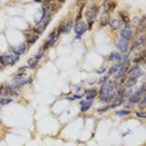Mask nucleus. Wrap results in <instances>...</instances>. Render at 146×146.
<instances>
[{
  "label": "nucleus",
  "instance_id": "a211bd4d",
  "mask_svg": "<svg viewBox=\"0 0 146 146\" xmlns=\"http://www.w3.org/2000/svg\"><path fill=\"white\" fill-rule=\"evenodd\" d=\"M116 98V95H115V92H112V94H109V95H100V96H98V105H100V106H104V105H109V104H111L112 101H114V99Z\"/></svg>",
  "mask_w": 146,
  "mask_h": 146
},
{
  "label": "nucleus",
  "instance_id": "2eb2a0df",
  "mask_svg": "<svg viewBox=\"0 0 146 146\" xmlns=\"http://www.w3.org/2000/svg\"><path fill=\"white\" fill-rule=\"evenodd\" d=\"M82 94H84V99L95 101L96 99H98V96H99V89H98V86H92V88H84Z\"/></svg>",
  "mask_w": 146,
  "mask_h": 146
},
{
  "label": "nucleus",
  "instance_id": "58836bf2",
  "mask_svg": "<svg viewBox=\"0 0 146 146\" xmlns=\"http://www.w3.org/2000/svg\"><path fill=\"white\" fill-rule=\"evenodd\" d=\"M132 94H134V89H126V90H125V94H124V99H125V101L127 100L129 98H131Z\"/></svg>",
  "mask_w": 146,
  "mask_h": 146
},
{
  "label": "nucleus",
  "instance_id": "72a5a7b5",
  "mask_svg": "<svg viewBox=\"0 0 146 146\" xmlns=\"http://www.w3.org/2000/svg\"><path fill=\"white\" fill-rule=\"evenodd\" d=\"M15 100L14 99H11V98H0V106L1 108H4V106H8V105H10L13 104Z\"/></svg>",
  "mask_w": 146,
  "mask_h": 146
},
{
  "label": "nucleus",
  "instance_id": "a878e982",
  "mask_svg": "<svg viewBox=\"0 0 146 146\" xmlns=\"http://www.w3.org/2000/svg\"><path fill=\"white\" fill-rule=\"evenodd\" d=\"M117 1H114V0H106V10H108L110 14L112 15V13H115L117 10Z\"/></svg>",
  "mask_w": 146,
  "mask_h": 146
},
{
  "label": "nucleus",
  "instance_id": "e433bc0d",
  "mask_svg": "<svg viewBox=\"0 0 146 146\" xmlns=\"http://www.w3.org/2000/svg\"><path fill=\"white\" fill-rule=\"evenodd\" d=\"M130 58H131V54L130 52H126V54H122L121 55V60H120V62H129L130 61Z\"/></svg>",
  "mask_w": 146,
  "mask_h": 146
},
{
  "label": "nucleus",
  "instance_id": "4c0bfd02",
  "mask_svg": "<svg viewBox=\"0 0 146 146\" xmlns=\"http://www.w3.org/2000/svg\"><path fill=\"white\" fill-rule=\"evenodd\" d=\"M81 99H84V94H71V100L72 102H75V101H79V100H81Z\"/></svg>",
  "mask_w": 146,
  "mask_h": 146
},
{
  "label": "nucleus",
  "instance_id": "5701e85b",
  "mask_svg": "<svg viewBox=\"0 0 146 146\" xmlns=\"http://www.w3.org/2000/svg\"><path fill=\"white\" fill-rule=\"evenodd\" d=\"M114 115L119 119H125V117H130V116L132 115V111L126 110V109H124V108H119L117 110L114 111Z\"/></svg>",
  "mask_w": 146,
  "mask_h": 146
},
{
  "label": "nucleus",
  "instance_id": "f3484780",
  "mask_svg": "<svg viewBox=\"0 0 146 146\" xmlns=\"http://www.w3.org/2000/svg\"><path fill=\"white\" fill-rule=\"evenodd\" d=\"M115 16H117V18L120 19V21L122 23V25L124 26L131 25V15L129 14L127 9H125V10H117Z\"/></svg>",
  "mask_w": 146,
  "mask_h": 146
},
{
  "label": "nucleus",
  "instance_id": "4468645a",
  "mask_svg": "<svg viewBox=\"0 0 146 146\" xmlns=\"http://www.w3.org/2000/svg\"><path fill=\"white\" fill-rule=\"evenodd\" d=\"M62 21H64V24H62V35H69L74 29V24H75L74 16L70 15L68 18H64Z\"/></svg>",
  "mask_w": 146,
  "mask_h": 146
},
{
  "label": "nucleus",
  "instance_id": "6e6552de",
  "mask_svg": "<svg viewBox=\"0 0 146 146\" xmlns=\"http://www.w3.org/2000/svg\"><path fill=\"white\" fill-rule=\"evenodd\" d=\"M126 76H129V78H136V79H139V80H140V79H145V69H142L140 65L131 64Z\"/></svg>",
  "mask_w": 146,
  "mask_h": 146
},
{
  "label": "nucleus",
  "instance_id": "f8f14e48",
  "mask_svg": "<svg viewBox=\"0 0 146 146\" xmlns=\"http://www.w3.org/2000/svg\"><path fill=\"white\" fill-rule=\"evenodd\" d=\"M111 14L109 11H100L99 14V18H98V26L100 29H105L109 26V23H110V19H111Z\"/></svg>",
  "mask_w": 146,
  "mask_h": 146
},
{
  "label": "nucleus",
  "instance_id": "bb28decb",
  "mask_svg": "<svg viewBox=\"0 0 146 146\" xmlns=\"http://www.w3.org/2000/svg\"><path fill=\"white\" fill-rule=\"evenodd\" d=\"M15 48H16V50H18L19 56H20V58H21V56H24V55L26 54V52L29 51V46L26 45L24 41H21L20 44H18V45L15 46Z\"/></svg>",
  "mask_w": 146,
  "mask_h": 146
},
{
  "label": "nucleus",
  "instance_id": "412c9836",
  "mask_svg": "<svg viewBox=\"0 0 146 146\" xmlns=\"http://www.w3.org/2000/svg\"><path fill=\"white\" fill-rule=\"evenodd\" d=\"M139 82H140V80L136 78H129V76H126V80L124 82V88L125 89H135L136 86L139 85Z\"/></svg>",
  "mask_w": 146,
  "mask_h": 146
},
{
  "label": "nucleus",
  "instance_id": "79ce46f5",
  "mask_svg": "<svg viewBox=\"0 0 146 146\" xmlns=\"http://www.w3.org/2000/svg\"><path fill=\"white\" fill-rule=\"evenodd\" d=\"M130 134H132V130H127V131H125L124 134H122V137H126V136L130 135Z\"/></svg>",
  "mask_w": 146,
  "mask_h": 146
},
{
  "label": "nucleus",
  "instance_id": "39448f33",
  "mask_svg": "<svg viewBox=\"0 0 146 146\" xmlns=\"http://www.w3.org/2000/svg\"><path fill=\"white\" fill-rule=\"evenodd\" d=\"M119 88V84L117 82H115L114 80H111V79H109L108 82H105L104 85L99 86V96L100 95H109V94H112V92H115V90Z\"/></svg>",
  "mask_w": 146,
  "mask_h": 146
},
{
  "label": "nucleus",
  "instance_id": "f03ea898",
  "mask_svg": "<svg viewBox=\"0 0 146 146\" xmlns=\"http://www.w3.org/2000/svg\"><path fill=\"white\" fill-rule=\"evenodd\" d=\"M60 38H61V35L58 33V30H56L55 28L51 29V30L49 31L48 36H46V39H45L44 41H42L40 49H41L42 51L48 52L49 50H50V49L55 48V46L58 45V42L60 41Z\"/></svg>",
  "mask_w": 146,
  "mask_h": 146
},
{
  "label": "nucleus",
  "instance_id": "c9c22d12",
  "mask_svg": "<svg viewBox=\"0 0 146 146\" xmlns=\"http://www.w3.org/2000/svg\"><path fill=\"white\" fill-rule=\"evenodd\" d=\"M106 70H108V65H102V66H100L99 69H95L94 70V72L98 76H101V75H105L106 74Z\"/></svg>",
  "mask_w": 146,
  "mask_h": 146
},
{
  "label": "nucleus",
  "instance_id": "393cba45",
  "mask_svg": "<svg viewBox=\"0 0 146 146\" xmlns=\"http://www.w3.org/2000/svg\"><path fill=\"white\" fill-rule=\"evenodd\" d=\"M111 110H112V108H111V105L109 104V105H104V106H99L98 109L94 110V114L98 115V116H101V115L108 114V112L111 111Z\"/></svg>",
  "mask_w": 146,
  "mask_h": 146
},
{
  "label": "nucleus",
  "instance_id": "6ab92c4d",
  "mask_svg": "<svg viewBox=\"0 0 146 146\" xmlns=\"http://www.w3.org/2000/svg\"><path fill=\"white\" fill-rule=\"evenodd\" d=\"M121 60V54H119L116 50H112L110 51L108 55L105 56V61L108 62V64H115V62H120Z\"/></svg>",
  "mask_w": 146,
  "mask_h": 146
},
{
  "label": "nucleus",
  "instance_id": "dca6fc26",
  "mask_svg": "<svg viewBox=\"0 0 146 146\" xmlns=\"http://www.w3.org/2000/svg\"><path fill=\"white\" fill-rule=\"evenodd\" d=\"M122 23L120 21V19L117 18V16H111L110 19V23H109V30H110L111 33H114V34H117L119 30L122 28Z\"/></svg>",
  "mask_w": 146,
  "mask_h": 146
},
{
  "label": "nucleus",
  "instance_id": "a18cd8bd",
  "mask_svg": "<svg viewBox=\"0 0 146 146\" xmlns=\"http://www.w3.org/2000/svg\"><path fill=\"white\" fill-rule=\"evenodd\" d=\"M0 111H1V106H0ZM0 120H1V119H0Z\"/></svg>",
  "mask_w": 146,
  "mask_h": 146
},
{
  "label": "nucleus",
  "instance_id": "ddd939ff",
  "mask_svg": "<svg viewBox=\"0 0 146 146\" xmlns=\"http://www.w3.org/2000/svg\"><path fill=\"white\" fill-rule=\"evenodd\" d=\"M72 31L75 33V36L76 38H82L86 33H88V26H86V23L84 20L79 21V23H75L74 24V29H72Z\"/></svg>",
  "mask_w": 146,
  "mask_h": 146
},
{
  "label": "nucleus",
  "instance_id": "ea45409f",
  "mask_svg": "<svg viewBox=\"0 0 146 146\" xmlns=\"http://www.w3.org/2000/svg\"><path fill=\"white\" fill-rule=\"evenodd\" d=\"M86 84H88V88L96 86V79H94V80H86Z\"/></svg>",
  "mask_w": 146,
  "mask_h": 146
},
{
  "label": "nucleus",
  "instance_id": "b1692460",
  "mask_svg": "<svg viewBox=\"0 0 146 146\" xmlns=\"http://www.w3.org/2000/svg\"><path fill=\"white\" fill-rule=\"evenodd\" d=\"M26 66H28V69L30 71H35L36 69H39V66H40V62H39L34 56H31V58H29L28 60H26Z\"/></svg>",
  "mask_w": 146,
  "mask_h": 146
},
{
  "label": "nucleus",
  "instance_id": "aec40b11",
  "mask_svg": "<svg viewBox=\"0 0 146 146\" xmlns=\"http://www.w3.org/2000/svg\"><path fill=\"white\" fill-rule=\"evenodd\" d=\"M86 4H88L86 1H79L78 3V5H79L78 11H76V14L74 15V21L75 23H79V21L82 20V15H84V10L86 8Z\"/></svg>",
  "mask_w": 146,
  "mask_h": 146
},
{
  "label": "nucleus",
  "instance_id": "c85d7f7f",
  "mask_svg": "<svg viewBox=\"0 0 146 146\" xmlns=\"http://www.w3.org/2000/svg\"><path fill=\"white\" fill-rule=\"evenodd\" d=\"M46 56H48V52H45V51H42L40 48L38 49V51L35 52V55H34V58L38 60L39 62H41L42 60H45L46 59Z\"/></svg>",
  "mask_w": 146,
  "mask_h": 146
},
{
  "label": "nucleus",
  "instance_id": "cd10ccee",
  "mask_svg": "<svg viewBox=\"0 0 146 146\" xmlns=\"http://www.w3.org/2000/svg\"><path fill=\"white\" fill-rule=\"evenodd\" d=\"M28 71H29L28 66H26V65H21V66H19V68L16 69V71H15L14 75H16V76H28Z\"/></svg>",
  "mask_w": 146,
  "mask_h": 146
},
{
  "label": "nucleus",
  "instance_id": "c03bdc74",
  "mask_svg": "<svg viewBox=\"0 0 146 146\" xmlns=\"http://www.w3.org/2000/svg\"><path fill=\"white\" fill-rule=\"evenodd\" d=\"M1 127H3V121L0 120V129H1Z\"/></svg>",
  "mask_w": 146,
  "mask_h": 146
},
{
  "label": "nucleus",
  "instance_id": "f257e3e1",
  "mask_svg": "<svg viewBox=\"0 0 146 146\" xmlns=\"http://www.w3.org/2000/svg\"><path fill=\"white\" fill-rule=\"evenodd\" d=\"M99 14H100V8H99V3L91 1L89 4H86V8L84 10V15H82V20L85 23L98 21Z\"/></svg>",
  "mask_w": 146,
  "mask_h": 146
},
{
  "label": "nucleus",
  "instance_id": "473e14b6",
  "mask_svg": "<svg viewBox=\"0 0 146 146\" xmlns=\"http://www.w3.org/2000/svg\"><path fill=\"white\" fill-rule=\"evenodd\" d=\"M136 109H137V110L145 111V109H146V95L141 96V99H140V101H139L137 106H136Z\"/></svg>",
  "mask_w": 146,
  "mask_h": 146
},
{
  "label": "nucleus",
  "instance_id": "f704fd0d",
  "mask_svg": "<svg viewBox=\"0 0 146 146\" xmlns=\"http://www.w3.org/2000/svg\"><path fill=\"white\" fill-rule=\"evenodd\" d=\"M141 26H146V18H145V15H141L140 18H137V20H136L134 28H141Z\"/></svg>",
  "mask_w": 146,
  "mask_h": 146
},
{
  "label": "nucleus",
  "instance_id": "0eeeda50",
  "mask_svg": "<svg viewBox=\"0 0 146 146\" xmlns=\"http://www.w3.org/2000/svg\"><path fill=\"white\" fill-rule=\"evenodd\" d=\"M10 81L13 82V84H15L16 86H19L20 89H23L28 85H31L33 82H34V78H33V76H16V75H13Z\"/></svg>",
  "mask_w": 146,
  "mask_h": 146
},
{
  "label": "nucleus",
  "instance_id": "9b49d317",
  "mask_svg": "<svg viewBox=\"0 0 146 146\" xmlns=\"http://www.w3.org/2000/svg\"><path fill=\"white\" fill-rule=\"evenodd\" d=\"M116 35L120 36V38H122V39H125V40L131 41L132 38H134V26H132V25L122 26Z\"/></svg>",
  "mask_w": 146,
  "mask_h": 146
},
{
  "label": "nucleus",
  "instance_id": "4be33fe9",
  "mask_svg": "<svg viewBox=\"0 0 146 146\" xmlns=\"http://www.w3.org/2000/svg\"><path fill=\"white\" fill-rule=\"evenodd\" d=\"M121 68V62H115V64H111L108 66V70H106V75L109 76V78H112L116 72L120 70Z\"/></svg>",
  "mask_w": 146,
  "mask_h": 146
},
{
  "label": "nucleus",
  "instance_id": "7c9ffc66",
  "mask_svg": "<svg viewBox=\"0 0 146 146\" xmlns=\"http://www.w3.org/2000/svg\"><path fill=\"white\" fill-rule=\"evenodd\" d=\"M132 115H134L136 119H140V120H145L146 119V112L142 110H137V109H135V110L132 111Z\"/></svg>",
  "mask_w": 146,
  "mask_h": 146
},
{
  "label": "nucleus",
  "instance_id": "9d476101",
  "mask_svg": "<svg viewBox=\"0 0 146 146\" xmlns=\"http://www.w3.org/2000/svg\"><path fill=\"white\" fill-rule=\"evenodd\" d=\"M0 54H1L3 59H4L6 66H10V68H13V66H15L19 61H20V58H19V56H15V55L10 54L8 49H6V50H4V51H1Z\"/></svg>",
  "mask_w": 146,
  "mask_h": 146
},
{
  "label": "nucleus",
  "instance_id": "a19ab883",
  "mask_svg": "<svg viewBox=\"0 0 146 146\" xmlns=\"http://www.w3.org/2000/svg\"><path fill=\"white\" fill-rule=\"evenodd\" d=\"M0 65H1V66H3V68H5V69H6V64H5L4 59H3V56H1V54H0Z\"/></svg>",
  "mask_w": 146,
  "mask_h": 146
},
{
  "label": "nucleus",
  "instance_id": "2f4dec72",
  "mask_svg": "<svg viewBox=\"0 0 146 146\" xmlns=\"http://www.w3.org/2000/svg\"><path fill=\"white\" fill-rule=\"evenodd\" d=\"M109 79H110V78H109V76L106 75V74H105V75H101V76H99V78L96 79V86H98V88H99V86L104 85L105 82H108V80H109Z\"/></svg>",
  "mask_w": 146,
  "mask_h": 146
},
{
  "label": "nucleus",
  "instance_id": "c756f323",
  "mask_svg": "<svg viewBox=\"0 0 146 146\" xmlns=\"http://www.w3.org/2000/svg\"><path fill=\"white\" fill-rule=\"evenodd\" d=\"M84 90V86L82 84H74L71 85V94H81Z\"/></svg>",
  "mask_w": 146,
  "mask_h": 146
},
{
  "label": "nucleus",
  "instance_id": "1a4fd4ad",
  "mask_svg": "<svg viewBox=\"0 0 146 146\" xmlns=\"http://www.w3.org/2000/svg\"><path fill=\"white\" fill-rule=\"evenodd\" d=\"M78 106H79V112L82 114H88L91 111V109H94L95 106V101L92 100H88V99H81L78 101Z\"/></svg>",
  "mask_w": 146,
  "mask_h": 146
},
{
  "label": "nucleus",
  "instance_id": "423d86ee",
  "mask_svg": "<svg viewBox=\"0 0 146 146\" xmlns=\"http://www.w3.org/2000/svg\"><path fill=\"white\" fill-rule=\"evenodd\" d=\"M30 28H31V26L28 25V28L23 29V30H21V34H23V36H24V42L29 46V48L33 46V45H35L36 42H38L39 39H40V36L33 34V33L30 31Z\"/></svg>",
  "mask_w": 146,
  "mask_h": 146
},
{
  "label": "nucleus",
  "instance_id": "37998d69",
  "mask_svg": "<svg viewBox=\"0 0 146 146\" xmlns=\"http://www.w3.org/2000/svg\"><path fill=\"white\" fill-rule=\"evenodd\" d=\"M4 70H5V68H3V66L0 65V72H1V71H4Z\"/></svg>",
  "mask_w": 146,
  "mask_h": 146
},
{
  "label": "nucleus",
  "instance_id": "20e7f679",
  "mask_svg": "<svg viewBox=\"0 0 146 146\" xmlns=\"http://www.w3.org/2000/svg\"><path fill=\"white\" fill-rule=\"evenodd\" d=\"M146 44V35H140L137 38H132V40L130 41V46H129V52L132 54V52L140 50V49L145 48Z\"/></svg>",
  "mask_w": 146,
  "mask_h": 146
},
{
  "label": "nucleus",
  "instance_id": "7ed1b4c3",
  "mask_svg": "<svg viewBox=\"0 0 146 146\" xmlns=\"http://www.w3.org/2000/svg\"><path fill=\"white\" fill-rule=\"evenodd\" d=\"M114 45H115V50L119 52V54H126L129 52V46H130V41L125 40V39L120 38L115 34L114 36Z\"/></svg>",
  "mask_w": 146,
  "mask_h": 146
}]
</instances>
